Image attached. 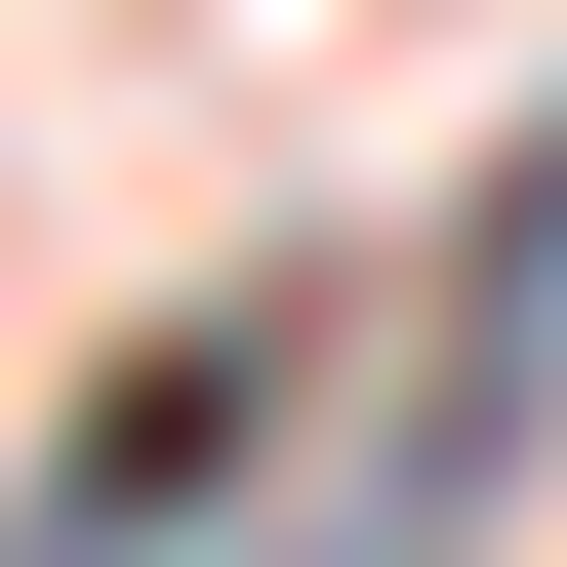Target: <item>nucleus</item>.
<instances>
[{
	"label": "nucleus",
	"instance_id": "nucleus-1",
	"mask_svg": "<svg viewBox=\"0 0 567 567\" xmlns=\"http://www.w3.org/2000/svg\"><path fill=\"white\" fill-rule=\"evenodd\" d=\"M203 486H244V324H163V365H122L82 446H41V567H122V527H203Z\"/></svg>",
	"mask_w": 567,
	"mask_h": 567
}]
</instances>
